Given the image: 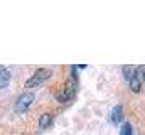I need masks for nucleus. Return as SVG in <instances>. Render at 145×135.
<instances>
[{
  "label": "nucleus",
  "mask_w": 145,
  "mask_h": 135,
  "mask_svg": "<svg viewBox=\"0 0 145 135\" xmlns=\"http://www.w3.org/2000/svg\"><path fill=\"white\" fill-rule=\"evenodd\" d=\"M76 71H78L76 66H72V79H69V81L64 85V88L56 93V100L59 101V103H68V101L74 96V93H76V90H78V73H76Z\"/></svg>",
  "instance_id": "obj_1"
},
{
  "label": "nucleus",
  "mask_w": 145,
  "mask_h": 135,
  "mask_svg": "<svg viewBox=\"0 0 145 135\" xmlns=\"http://www.w3.org/2000/svg\"><path fill=\"white\" fill-rule=\"evenodd\" d=\"M52 76V71L51 69H47V68H40V69H37L36 73L25 81V90H31V88H36V86H39V85H42L44 81H47L49 78Z\"/></svg>",
  "instance_id": "obj_2"
},
{
  "label": "nucleus",
  "mask_w": 145,
  "mask_h": 135,
  "mask_svg": "<svg viewBox=\"0 0 145 135\" xmlns=\"http://www.w3.org/2000/svg\"><path fill=\"white\" fill-rule=\"evenodd\" d=\"M34 100H36V95L31 91H27V93H22L19 98H17V101H15V105H14V110H15V113H25L29 108H31V105L34 103Z\"/></svg>",
  "instance_id": "obj_3"
},
{
  "label": "nucleus",
  "mask_w": 145,
  "mask_h": 135,
  "mask_svg": "<svg viewBox=\"0 0 145 135\" xmlns=\"http://www.w3.org/2000/svg\"><path fill=\"white\" fill-rule=\"evenodd\" d=\"M142 79H144V66L135 69L133 76L130 78V90L133 93H140V90H142Z\"/></svg>",
  "instance_id": "obj_4"
},
{
  "label": "nucleus",
  "mask_w": 145,
  "mask_h": 135,
  "mask_svg": "<svg viewBox=\"0 0 145 135\" xmlns=\"http://www.w3.org/2000/svg\"><path fill=\"white\" fill-rule=\"evenodd\" d=\"M121 120H123V106H121V105H116L115 108H111V113H110V122H111L113 125H118Z\"/></svg>",
  "instance_id": "obj_5"
},
{
  "label": "nucleus",
  "mask_w": 145,
  "mask_h": 135,
  "mask_svg": "<svg viewBox=\"0 0 145 135\" xmlns=\"http://www.w3.org/2000/svg\"><path fill=\"white\" fill-rule=\"evenodd\" d=\"M52 125V115L51 113H42L39 117V128L40 130H46Z\"/></svg>",
  "instance_id": "obj_6"
},
{
  "label": "nucleus",
  "mask_w": 145,
  "mask_h": 135,
  "mask_svg": "<svg viewBox=\"0 0 145 135\" xmlns=\"http://www.w3.org/2000/svg\"><path fill=\"white\" fill-rule=\"evenodd\" d=\"M8 85H10V71L0 66V88H7Z\"/></svg>",
  "instance_id": "obj_7"
},
{
  "label": "nucleus",
  "mask_w": 145,
  "mask_h": 135,
  "mask_svg": "<svg viewBox=\"0 0 145 135\" xmlns=\"http://www.w3.org/2000/svg\"><path fill=\"white\" fill-rule=\"evenodd\" d=\"M120 135H133V132H132V125H130L128 122L123 123V127H121V130H120Z\"/></svg>",
  "instance_id": "obj_8"
},
{
  "label": "nucleus",
  "mask_w": 145,
  "mask_h": 135,
  "mask_svg": "<svg viewBox=\"0 0 145 135\" xmlns=\"http://www.w3.org/2000/svg\"><path fill=\"white\" fill-rule=\"evenodd\" d=\"M135 69H137V68H133V66H125L123 68V74H125V78L130 79V78L133 76V73H135Z\"/></svg>",
  "instance_id": "obj_9"
}]
</instances>
